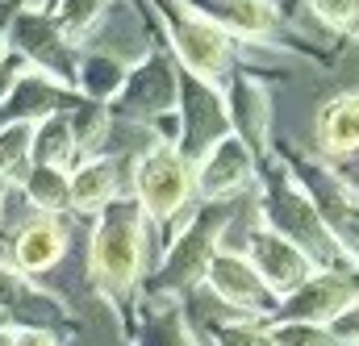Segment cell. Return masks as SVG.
Listing matches in <instances>:
<instances>
[{
	"instance_id": "1f68e13d",
	"label": "cell",
	"mask_w": 359,
	"mask_h": 346,
	"mask_svg": "<svg viewBox=\"0 0 359 346\" xmlns=\"http://www.w3.org/2000/svg\"><path fill=\"white\" fill-rule=\"evenodd\" d=\"M13 346H63V338L50 330H13Z\"/></svg>"
},
{
	"instance_id": "484cf974",
	"label": "cell",
	"mask_w": 359,
	"mask_h": 346,
	"mask_svg": "<svg viewBox=\"0 0 359 346\" xmlns=\"http://www.w3.org/2000/svg\"><path fill=\"white\" fill-rule=\"evenodd\" d=\"M29 142H34V125H0V188L17 192L21 175L29 172Z\"/></svg>"
},
{
	"instance_id": "9a60e30c",
	"label": "cell",
	"mask_w": 359,
	"mask_h": 346,
	"mask_svg": "<svg viewBox=\"0 0 359 346\" xmlns=\"http://www.w3.org/2000/svg\"><path fill=\"white\" fill-rule=\"evenodd\" d=\"M226 109H230V130L234 138H243L255 159L264 163L271 155V88L259 71L238 67L234 80L226 88Z\"/></svg>"
},
{
	"instance_id": "ba28073f",
	"label": "cell",
	"mask_w": 359,
	"mask_h": 346,
	"mask_svg": "<svg viewBox=\"0 0 359 346\" xmlns=\"http://www.w3.org/2000/svg\"><path fill=\"white\" fill-rule=\"evenodd\" d=\"M230 130V109H226V96L217 88H209L205 80L188 76L180 67V96H176V146L184 155V163L192 167L205 151H213Z\"/></svg>"
},
{
	"instance_id": "cb8c5ba5",
	"label": "cell",
	"mask_w": 359,
	"mask_h": 346,
	"mask_svg": "<svg viewBox=\"0 0 359 346\" xmlns=\"http://www.w3.org/2000/svg\"><path fill=\"white\" fill-rule=\"evenodd\" d=\"M67 113H55V117H46V121L34 125L29 167H63V172L76 167V138H72V117Z\"/></svg>"
},
{
	"instance_id": "7c38bea8",
	"label": "cell",
	"mask_w": 359,
	"mask_h": 346,
	"mask_svg": "<svg viewBox=\"0 0 359 346\" xmlns=\"http://www.w3.org/2000/svg\"><path fill=\"white\" fill-rule=\"evenodd\" d=\"M255 184H259V159L234 134H226L213 151H205L192 163V200L196 205H234L238 196L255 192Z\"/></svg>"
},
{
	"instance_id": "d6986e66",
	"label": "cell",
	"mask_w": 359,
	"mask_h": 346,
	"mask_svg": "<svg viewBox=\"0 0 359 346\" xmlns=\"http://www.w3.org/2000/svg\"><path fill=\"white\" fill-rule=\"evenodd\" d=\"M80 100V92L76 88H63L55 84V80H46V76H38V71H21L17 76V84L8 88V96H4V104H0V125H38V121H46V117H55V113H67L72 104Z\"/></svg>"
},
{
	"instance_id": "d6a6232c",
	"label": "cell",
	"mask_w": 359,
	"mask_h": 346,
	"mask_svg": "<svg viewBox=\"0 0 359 346\" xmlns=\"http://www.w3.org/2000/svg\"><path fill=\"white\" fill-rule=\"evenodd\" d=\"M25 71V63L8 50V59H0V104H4V96H8V88L17 84V76Z\"/></svg>"
},
{
	"instance_id": "7402d4cb",
	"label": "cell",
	"mask_w": 359,
	"mask_h": 346,
	"mask_svg": "<svg viewBox=\"0 0 359 346\" xmlns=\"http://www.w3.org/2000/svg\"><path fill=\"white\" fill-rule=\"evenodd\" d=\"M318 146L334 159L359 151V92H339L318 109Z\"/></svg>"
},
{
	"instance_id": "277c9868",
	"label": "cell",
	"mask_w": 359,
	"mask_h": 346,
	"mask_svg": "<svg viewBox=\"0 0 359 346\" xmlns=\"http://www.w3.org/2000/svg\"><path fill=\"white\" fill-rule=\"evenodd\" d=\"M176 96H180V63L168 50V42L159 38L155 21H151V42L130 63V76H126L121 92L109 100V117L117 125H134V130H147L151 138L172 142L176 138Z\"/></svg>"
},
{
	"instance_id": "8fae6325",
	"label": "cell",
	"mask_w": 359,
	"mask_h": 346,
	"mask_svg": "<svg viewBox=\"0 0 359 346\" xmlns=\"http://www.w3.org/2000/svg\"><path fill=\"white\" fill-rule=\"evenodd\" d=\"M201 292H209L226 317H243V321H259V326H268L276 317V305H280L264 288V279L255 275V267L243 259V251H230V247H222L213 255Z\"/></svg>"
},
{
	"instance_id": "ffe728a7",
	"label": "cell",
	"mask_w": 359,
	"mask_h": 346,
	"mask_svg": "<svg viewBox=\"0 0 359 346\" xmlns=\"http://www.w3.org/2000/svg\"><path fill=\"white\" fill-rule=\"evenodd\" d=\"M130 346H205L184 305L168 296H142L134 309V326L126 334Z\"/></svg>"
},
{
	"instance_id": "30bf717a",
	"label": "cell",
	"mask_w": 359,
	"mask_h": 346,
	"mask_svg": "<svg viewBox=\"0 0 359 346\" xmlns=\"http://www.w3.org/2000/svg\"><path fill=\"white\" fill-rule=\"evenodd\" d=\"M8 50L38 76L55 80L63 88H76V59L80 50L55 29V21L29 0L17 17H13V29H8Z\"/></svg>"
},
{
	"instance_id": "8d00e7d4",
	"label": "cell",
	"mask_w": 359,
	"mask_h": 346,
	"mask_svg": "<svg viewBox=\"0 0 359 346\" xmlns=\"http://www.w3.org/2000/svg\"><path fill=\"white\" fill-rule=\"evenodd\" d=\"M355 263H359V238H355Z\"/></svg>"
},
{
	"instance_id": "4fadbf2b",
	"label": "cell",
	"mask_w": 359,
	"mask_h": 346,
	"mask_svg": "<svg viewBox=\"0 0 359 346\" xmlns=\"http://www.w3.org/2000/svg\"><path fill=\"white\" fill-rule=\"evenodd\" d=\"M4 255L8 263L29 275L42 279L46 271H55L67 255V217H46V213H25L8 234H4Z\"/></svg>"
},
{
	"instance_id": "44dd1931",
	"label": "cell",
	"mask_w": 359,
	"mask_h": 346,
	"mask_svg": "<svg viewBox=\"0 0 359 346\" xmlns=\"http://www.w3.org/2000/svg\"><path fill=\"white\" fill-rule=\"evenodd\" d=\"M130 63L126 55L109 50V46H80V59H76V92L92 100V104H104L121 92L126 76H130Z\"/></svg>"
},
{
	"instance_id": "d4e9b609",
	"label": "cell",
	"mask_w": 359,
	"mask_h": 346,
	"mask_svg": "<svg viewBox=\"0 0 359 346\" xmlns=\"http://www.w3.org/2000/svg\"><path fill=\"white\" fill-rule=\"evenodd\" d=\"M109 8H113V0H55V4L42 8V13H46V17L55 21V29L80 50L84 42L96 38V29L104 25Z\"/></svg>"
},
{
	"instance_id": "836d02e7",
	"label": "cell",
	"mask_w": 359,
	"mask_h": 346,
	"mask_svg": "<svg viewBox=\"0 0 359 346\" xmlns=\"http://www.w3.org/2000/svg\"><path fill=\"white\" fill-rule=\"evenodd\" d=\"M343 34H347L351 42H359V13H355V17H351V21H347V29H343Z\"/></svg>"
},
{
	"instance_id": "4316f807",
	"label": "cell",
	"mask_w": 359,
	"mask_h": 346,
	"mask_svg": "<svg viewBox=\"0 0 359 346\" xmlns=\"http://www.w3.org/2000/svg\"><path fill=\"white\" fill-rule=\"evenodd\" d=\"M271 346H343L318 321H268Z\"/></svg>"
},
{
	"instance_id": "e0dca14e",
	"label": "cell",
	"mask_w": 359,
	"mask_h": 346,
	"mask_svg": "<svg viewBox=\"0 0 359 346\" xmlns=\"http://www.w3.org/2000/svg\"><path fill=\"white\" fill-rule=\"evenodd\" d=\"M126 172H130V155H117V151L80 159L67 172V179H72V213L96 217L109 200L126 196Z\"/></svg>"
},
{
	"instance_id": "f546056e",
	"label": "cell",
	"mask_w": 359,
	"mask_h": 346,
	"mask_svg": "<svg viewBox=\"0 0 359 346\" xmlns=\"http://www.w3.org/2000/svg\"><path fill=\"white\" fill-rule=\"evenodd\" d=\"M326 330H330L343 346H359V300H351L343 313H334V317L326 321Z\"/></svg>"
},
{
	"instance_id": "2e32d148",
	"label": "cell",
	"mask_w": 359,
	"mask_h": 346,
	"mask_svg": "<svg viewBox=\"0 0 359 346\" xmlns=\"http://www.w3.org/2000/svg\"><path fill=\"white\" fill-rule=\"evenodd\" d=\"M243 259L255 267V275L264 279V288H268L276 300H284L288 292H297L318 267L305 259L292 242H284L280 234H271L264 230L259 221L251 226V234H247V247H243Z\"/></svg>"
},
{
	"instance_id": "9c48e42d",
	"label": "cell",
	"mask_w": 359,
	"mask_h": 346,
	"mask_svg": "<svg viewBox=\"0 0 359 346\" xmlns=\"http://www.w3.org/2000/svg\"><path fill=\"white\" fill-rule=\"evenodd\" d=\"M0 313L13 330H50L59 338L80 330V317L59 292H50L42 279L21 275L8 259H0Z\"/></svg>"
},
{
	"instance_id": "603a6c76",
	"label": "cell",
	"mask_w": 359,
	"mask_h": 346,
	"mask_svg": "<svg viewBox=\"0 0 359 346\" xmlns=\"http://www.w3.org/2000/svg\"><path fill=\"white\" fill-rule=\"evenodd\" d=\"M17 196L29 205V213H46V217L72 213V179L63 167H29L17 184Z\"/></svg>"
},
{
	"instance_id": "52a82bcc",
	"label": "cell",
	"mask_w": 359,
	"mask_h": 346,
	"mask_svg": "<svg viewBox=\"0 0 359 346\" xmlns=\"http://www.w3.org/2000/svg\"><path fill=\"white\" fill-rule=\"evenodd\" d=\"M271 155L292 172V179L305 188V196L313 200L322 226L334 234V242L355 259V238H359V192L355 184H347L343 172H330L322 159H309L301 155L297 146H280L271 142Z\"/></svg>"
},
{
	"instance_id": "f1b7e54d",
	"label": "cell",
	"mask_w": 359,
	"mask_h": 346,
	"mask_svg": "<svg viewBox=\"0 0 359 346\" xmlns=\"http://www.w3.org/2000/svg\"><path fill=\"white\" fill-rule=\"evenodd\" d=\"M309 8H313V17L322 25H330L334 34H343L347 21L359 13V0H309Z\"/></svg>"
},
{
	"instance_id": "d590c367",
	"label": "cell",
	"mask_w": 359,
	"mask_h": 346,
	"mask_svg": "<svg viewBox=\"0 0 359 346\" xmlns=\"http://www.w3.org/2000/svg\"><path fill=\"white\" fill-rule=\"evenodd\" d=\"M34 4H38V8H50V4H55V0H34Z\"/></svg>"
},
{
	"instance_id": "3957f363",
	"label": "cell",
	"mask_w": 359,
	"mask_h": 346,
	"mask_svg": "<svg viewBox=\"0 0 359 346\" xmlns=\"http://www.w3.org/2000/svg\"><path fill=\"white\" fill-rule=\"evenodd\" d=\"M234 213L238 205H192L176 221V234L163 247V259L151 267L142 296H168L184 305L192 292H201L209 263L222 251L226 230L234 226Z\"/></svg>"
},
{
	"instance_id": "5bb4252c",
	"label": "cell",
	"mask_w": 359,
	"mask_h": 346,
	"mask_svg": "<svg viewBox=\"0 0 359 346\" xmlns=\"http://www.w3.org/2000/svg\"><path fill=\"white\" fill-rule=\"evenodd\" d=\"M351 300H359V267L355 271H313L297 292H288L276 305L271 321H318V326H326Z\"/></svg>"
},
{
	"instance_id": "ac0fdd59",
	"label": "cell",
	"mask_w": 359,
	"mask_h": 346,
	"mask_svg": "<svg viewBox=\"0 0 359 346\" xmlns=\"http://www.w3.org/2000/svg\"><path fill=\"white\" fill-rule=\"evenodd\" d=\"M192 13L213 21L222 34H230L238 46L243 42H271L280 34V8L276 0H184Z\"/></svg>"
},
{
	"instance_id": "5b68a950",
	"label": "cell",
	"mask_w": 359,
	"mask_h": 346,
	"mask_svg": "<svg viewBox=\"0 0 359 346\" xmlns=\"http://www.w3.org/2000/svg\"><path fill=\"white\" fill-rule=\"evenodd\" d=\"M142 4L151 8V21L180 67L226 96V88L238 71V42L222 34L213 21H205L201 13H192L184 0H142Z\"/></svg>"
},
{
	"instance_id": "7a4b0ae2",
	"label": "cell",
	"mask_w": 359,
	"mask_h": 346,
	"mask_svg": "<svg viewBox=\"0 0 359 346\" xmlns=\"http://www.w3.org/2000/svg\"><path fill=\"white\" fill-rule=\"evenodd\" d=\"M255 221L280 234L284 242H292L318 271H355L359 263L334 242V234L322 226L313 200L305 196V188L292 179V172L268 155L259 163V184H255Z\"/></svg>"
},
{
	"instance_id": "83f0119b",
	"label": "cell",
	"mask_w": 359,
	"mask_h": 346,
	"mask_svg": "<svg viewBox=\"0 0 359 346\" xmlns=\"http://www.w3.org/2000/svg\"><path fill=\"white\" fill-rule=\"evenodd\" d=\"M209 346H271L268 326L243 321V317H222L209 326Z\"/></svg>"
},
{
	"instance_id": "6da1fadb",
	"label": "cell",
	"mask_w": 359,
	"mask_h": 346,
	"mask_svg": "<svg viewBox=\"0 0 359 346\" xmlns=\"http://www.w3.org/2000/svg\"><path fill=\"white\" fill-rule=\"evenodd\" d=\"M147 275H151V226L138 200L126 192L96 213L88 238V284L113 309L121 334H130L134 326V309L142 300Z\"/></svg>"
},
{
	"instance_id": "f35d334b",
	"label": "cell",
	"mask_w": 359,
	"mask_h": 346,
	"mask_svg": "<svg viewBox=\"0 0 359 346\" xmlns=\"http://www.w3.org/2000/svg\"><path fill=\"white\" fill-rule=\"evenodd\" d=\"M355 192H359V188H355Z\"/></svg>"
},
{
	"instance_id": "4dcf8cb0",
	"label": "cell",
	"mask_w": 359,
	"mask_h": 346,
	"mask_svg": "<svg viewBox=\"0 0 359 346\" xmlns=\"http://www.w3.org/2000/svg\"><path fill=\"white\" fill-rule=\"evenodd\" d=\"M29 0H0V59H8V29H13V17L25 8Z\"/></svg>"
},
{
	"instance_id": "e575fe53",
	"label": "cell",
	"mask_w": 359,
	"mask_h": 346,
	"mask_svg": "<svg viewBox=\"0 0 359 346\" xmlns=\"http://www.w3.org/2000/svg\"><path fill=\"white\" fill-rule=\"evenodd\" d=\"M0 346H13V326H0Z\"/></svg>"
},
{
	"instance_id": "74e56055",
	"label": "cell",
	"mask_w": 359,
	"mask_h": 346,
	"mask_svg": "<svg viewBox=\"0 0 359 346\" xmlns=\"http://www.w3.org/2000/svg\"><path fill=\"white\" fill-rule=\"evenodd\" d=\"M0 326H8V321H4V313H0Z\"/></svg>"
},
{
	"instance_id": "8992f818",
	"label": "cell",
	"mask_w": 359,
	"mask_h": 346,
	"mask_svg": "<svg viewBox=\"0 0 359 346\" xmlns=\"http://www.w3.org/2000/svg\"><path fill=\"white\" fill-rule=\"evenodd\" d=\"M126 192L138 200L151 230H168L192 209V167L184 163V155L172 142L147 138L130 155Z\"/></svg>"
}]
</instances>
